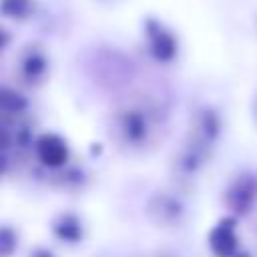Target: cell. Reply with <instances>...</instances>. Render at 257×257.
<instances>
[{"instance_id":"cell-1","label":"cell","mask_w":257,"mask_h":257,"mask_svg":"<svg viewBox=\"0 0 257 257\" xmlns=\"http://www.w3.org/2000/svg\"><path fill=\"white\" fill-rule=\"evenodd\" d=\"M225 215L241 223H253L257 217V163L245 161L237 165L225 179L219 195Z\"/></svg>"},{"instance_id":"cell-2","label":"cell","mask_w":257,"mask_h":257,"mask_svg":"<svg viewBox=\"0 0 257 257\" xmlns=\"http://www.w3.org/2000/svg\"><path fill=\"white\" fill-rule=\"evenodd\" d=\"M225 131H227L225 110L217 102H201L199 106L193 108L189 116V128L185 139L211 153H217V149L223 143Z\"/></svg>"},{"instance_id":"cell-3","label":"cell","mask_w":257,"mask_h":257,"mask_svg":"<svg viewBox=\"0 0 257 257\" xmlns=\"http://www.w3.org/2000/svg\"><path fill=\"white\" fill-rule=\"evenodd\" d=\"M213 159H215V153H211V151L191 143L189 139H185L171 161V171H173L179 187L181 189L193 187L201 179V175L209 169Z\"/></svg>"},{"instance_id":"cell-4","label":"cell","mask_w":257,"mask_h":257,"mask_svg":"<svg viewBox=\"0 0 257 257\" xmlns=\"http://www.w3.org/2000/svg\"><path fill=\"white\" fill-rule=\"evenodd\" d=\"M149 219L163 229H177L187 223L189 207L179 191H159L147 203Z\"/></svg>"},{"instance_id":"cell-5","label":"cell","mask_w":257,"mask_h":257,"mask_svg":"<svg viewBox=\"0 0 257 257\" xmlns=\"http://www.w3.org/2000/svg\"><path fill=\"white\" fill-rule=\"evenodd\" d=\"M241 227L243 223L239 219L223 213L207 233V249L211 257H233L245 243Z\"/></svg>"},{"instance_id":"cell-6","label":"cell","mask_w":257,"mask_h":257,"mask_svg":"<svg viewBox=\"0 0 257 257\" xmlns=\"http://www.w3.org/2000/svg\"><path fill=\"white\" fill-rule=\"evenodd\" d=\"M36 157L42 165L50 169H58L68 161V147L64 139L54 133H46L36 141Z\"/></svg>"},{"instance_id":"cell-7","label":"cell","mask_w":257,"mask_h":257,"mask_svg":"<svg viewBox=\"0 0 257 257\" xmlns=\"http://www.w3.org/2000/svg\"><path fill=\"white\" fill-rule=\"evenodd\" d=\"M120 131L128 143L143 145L149 141V135L153 131V122L143 110H128L120 120Z\"/></svg>"},{"instance_id":"cell-8","label":"cell","mask_w":257,"mask_h":257,"mask_svg":"<svg viewBox=\"0 0 257 257\" xmlns=\"http://www.w3.org/2000/svg\"><path fill=\"white\" fill-rule=\"evenodd\" d=\"M151 50H153V54H155L157 60L171 62L177 56V52H179V44H177V38L171 32L159 28L155 32L153 40H151Z\"/></svg>"},{"instance_id":"cell-9","label":"cell","mask_w":257,"mask_h":257,"mask_svg":"<svg viewBox=\"0 0 257 257\" xmlns=\"http://www.w3.org/2000/svg\"><path fill=\"white\" fill-rule=\"evenodd\" d=\"M54 235L60 239V241H66V243H76L80 237H82V225L80 221L74 217V215H60L54 223Z\"/></svg>"},{"instance_id":"cell-10","label":"cell","mask_w":257,"mask_h":257,"mask_svg":"<svg viewBox=\"0 0 257 257\" xmlns=\"http://www.w3.org/2000/svg\"><path fill=\"white\" fill-rule=\"evenodd\" d=\"M16 245L14 233L10 229H0V255H8Z\"/></svg>"},{"instance_id":"cell-11","label":"cell","mask_w":257,"mask_h":257,"mask_svg":"<svg viewBox=\"0 0 257 257\" xmlns=\"http://www.w3.org/2000/svg\"><path fill=\"white\" fill-rule=\"evenodd\" d=\"M233 257H257V239L255 241H245Z\"/></svg>"},{"instance_id":"cell-12","label":"cell","mask_w":257,"mask_h":257,"mask_svg":"<svg viewBox=\"0 0 257 257\" xmlns=\"http://www.w3.org/2000/svg\"><path fill=\"white\" fill-rule=\"evenodd\" d=\"M249 112H251V118H253V124L257 126V88L251 96V102H249Z\"/></svg>"},{"instance_id":"cell-13","label":"cell","mask_w":257,"mask_h":257,"mask_svg":"<svg viewBox=\"0 0 257 257\" xmlns=\"http://www.w3.org/2000/svg\"><path fill=\"white\" fill-rule=\"evenodd\" d=\"M30 257H52V253L50 251H46V249H38L36 253H32Z\"/></svg>"},{"instance_id":"cell-14","label":"cell","mask_w":257,"mask_h":257,"mask_svg":"<svg viewBox=\"0 0 257 257\" xmlns=\"http://www.w3.org/2000/svg\"><path fill=\"white\" fill-rule=\"evenodd\" d=\"M251 26H253V34H255V38H257V10L253 12V24H251Z\"/></svg>"},{"instance_id":"cell-15","label":"cell","mask_w":257,"mask_h":257,"mask_svg":"<svg viewBox=\"0 0 257 257\" xmlns=\"http://www.w3.org/2000/svg\"><path fill=\"white\" fill-rule=\"evenodd\" d=\"M251 225H253V235H255V239H257V217H255V221H253Z\"/></svg>"}]
</instances>
